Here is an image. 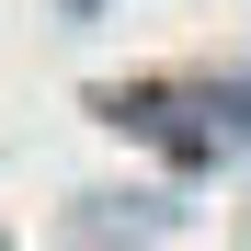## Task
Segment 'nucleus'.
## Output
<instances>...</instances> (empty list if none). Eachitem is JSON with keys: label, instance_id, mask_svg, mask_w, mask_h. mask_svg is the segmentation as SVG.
Here are the masks:
<instances>
[]
</instances>
